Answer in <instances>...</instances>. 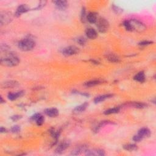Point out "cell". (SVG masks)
Segmentation results:
<instances>
[{
  "label": "cell",
  "instance_id": "1",
  "mask_svg": "<svg viewBox=\"0 0 156 156\" xmlns=\"http://www.w3.org/2000/svg\"><path fill=\"white\" fill-rule=\"evenodd\" d=\"M35 46V41L32 35H27L25 39L21 40L18 43V48L23 51H30Z\"/></svg>",
  "mask_w": 156,
  "mask_h": 156
},
{
  "label": "cell",
  "instance_id": "2",
  "mask_svg": "<svg viewBox=\"0 0 156 156\" xmlns=\"http://www.w3.org/2000/svg\"><path fill=\"white\" fill-rule=\"evenodd\" d=\"M20 62V60L18 57L12 53H9L8 55L0 59V63L3 66L6 67H15L18 65Z\"/></svg>",
  "mask_w": 156,
  "mask_h": 156
},
{
  "label": "cell",
  "instance_id": "3",
  "mask_svg": "<svg viewBox=\"0 0 156 156\" xmlns=\"http://www.w3.org/2000/svg\"><path fill=\"white\" fill-rule=\"evenodd\" d=\"M132 31L138 32H142L146 29V27L144 23L137 19H131L129 20Z\"/></svg>",
  "mask_w": 156,
  "mask_h": 156
},
{
  "label": "cell",
  "instance_id": "4",
  "mask_svg": "<svg viewBox=\"0 0 156 156\" xmlns=\"http://www.w3.org/2000/svg\"><path fill=\"white\" fill-rule=\"evenodd\" d=\"M98 30L101 33H105L107 32L109 28V23L108 21L104 18L100 17L98 18L96 23Z\"/></svg>",
  "mask_w": 156,
  "mask_h": 156
},
{
  "label": "cell",
  "instance_id": "5",
  "mask_svg": "<svg viewBox=\"0 0 156 156\" xmlns=\"http://www.w3.org/2000/svg\"><path fill=\"white\" fill-rule=\"evenodd\" d=\"M13 20V16L11 12H2L0 13V24L1 26L9 24Z\"/></svg>",
  "mask_w": 156,
  "mask_h": 156
},
{
  "label": "cell",
  "instance_id": "6",
  "mask_svg": "<svg viewBox=\"0 0 156 156\" xmlns=\"http://www.w3.org/2000/svg\"><path fill=\"white\" fill-rule=\"evenodd\" d=\"M79 49L76 46H69L63 48L62 51V53L65 56H72L79 53Z\"/></svg>",
  "mask_w": 156,
  "mask_h": 156
},
{
  "label": "cell",
  "instance_id": "7",
  "mask_svg": "<svg viewBox=\"0 0 156 156\" xmlns=\"http://www.w3.org/2000/svg\"><path fill=\"white\" fill-rule=\"evenodd\" d=\"M70 145V142L68 140H64L62 141V142L59 145V146L56 149L55 152L58 154L63 153L69 147Z\"/></svg>",
  "mask_w": 156,
  "mask_h": 156
},
{
  "label": "cell",
  "instance_id": "8",
  "mask_svg": "<svg viewBox=\"0 0 156 156\" xmlns=\"http://www.w3.org/2000/svg\"><path fill=\"white\" fill-rule=\"evenodd\" d=\"M86 155H100L104 156L105 155V151L101 149H94V150H88L85 152Z\"/></svg>",
  "mask_w": 156,
  "mask_h": 156
},
{
  "label": "cell",
  "instance_id": "9",
  "mask_svg": "<svg viewBox=\"0 0 156 156\" xmlns=\"http://www.w3.org/2000/svg\"><path fill=\"white\" fill-rule=\"evenodd\" d=\"M31 120H32V121H35L36 124L40 126L44 123L45 118L43 115H41L40 113H35V114H34L31 117Z\"/></svg>",
  "mask_w": 156,
  "mask_h": 156
},
{
  "label": "cell",
  "instance_id": "10",
  "mask_svg": "<svg viewBox=\"0 0 156 156\" xmlns=\"http://www.w3.org/2000/svg\"><path fill=\"white\" fill-rule=\"evenodd\" d=\"M19 86L18 82L16 81H7L1 84V87L3 89H12Z\"/></svg>",
  "mask_w": 156,
  "mask_h": 156
},
{
  "label": "cell",
  "instance_id": "11",
  "mask_svg": "<svg viewBox=\"0 0 156 156\" xmlns=\"http://www.w3.org/2000/svg\"><path fill=\"white\" fill-rule=\"evenodd\" d=\"M53 3L55 4L56 8L58 10L63 11L67 9L68 7V2L65 0H58V1H54Z\"/></svg>",
  "mask_w": 156,
  "mask_h": 156
},
{
  "label": "cell",
  "instance_id": "12",
  "mask_svg": "<svg viewBox=\"0 0 156 156\" xmlns=\"http://www.w3.org/2000/svg\"><path fill=\"white\" fill-rule=\"evenodd\" d=\"M87 150H88V147L86 145H81L74 148V150L72 151V152H71V155H79L83 152H85Z\"/></svg>",
  "mask_w": 156,
  "mask_h": 156
},
{
  "label": "cell",
  "instance_id": "13",
  "mask_svg": "<svg viewBox=\"0 0 156 156\" xmlns=\"http://www.w3.org/2000/svg\"><path fill=\"white\" fill-rule=\"evenodd\" d=\"M30 10V8L26 4H21L17 8V11L15 13V16L18 17L22 15V13H26Z\"/></svg>",
  "mask_w": 156,
  "mask_h": 156
},
{
  "label": "cell",
  "instance_id": "14",
  "mask_svg": "<svg viewBox=\"0 0 156 156\" xmlns=\"http://www.w3.org/2000/svg\"><path fill=\"white\" fill-rule=\"evenodd\" d=\"M25 94V91L22 90V91H19L17 92H11L8 95V98L9 100L11 101H14V100H16L17 99L22 97Z\"/></svg>",
  "mask_w": 156,
  "mask_h": 156
},
{
  "label": "cell",
  "instance_id": "15",
  "mask_svg": "<svg viewBox=\"0 0 156 156\" xmlns=\"http://www.w3.org/2000/svg\"><path fill=\"white\" fill-rule=\"evenodd\" d=\"M86 34L87 38L90 39H95L98 37V33L93 28L89 27L86 31Z\"/></svg>",
  "mask_w": 156,
  "mask_h": 156
},
{
  "label": "cell",
  "instance_id": "16",
  "mask_svg": "<svg viewBox=\"0 0 156 156\" xmlns=\"http://www.w3.org/2000/svg\"><path fill=\"white\" fill-rule=\"evenodd\" d=\"M113 96V94H105V95H100L97 97H96L94 100V103L95 104L98 103H100L101 102L104 101L106 100H108V99H110Z\"/></svg>",
  "mask_w": 156,
  "mask_h": 156
},
{
  "label": "cell",
  "instance_id": "17",
  "mask_svg": "<svg viewBox=\"0 0 156 156\" xmlns=\"http://www.w3.org/2000/svg\"><path fill=\"white\" fill-rule=\"evenodd\" d=\"M98 20V15L97 13L93 12H89L87 15V21L91 23V24H94L96 23Z\"/></svg>",
  "mask_w": 156,
  "mask_h": 156
},
{
  "label": "cell",
  "instance_id": "18",
  "mask_svg": "<svg viewBox=\"0 0 156 156\" xmlns=\"http://www.w3.org/2000/svg\"><path fill=\"white\" fill-rule=\"evenodd\" d=\"M59 110L57 109L56 108H49L45 110V114L51 118H54L58 117L59 115Z\"/></svg>",
  "mask_w": 156,
  "mask_h": 156
},
{
  "label": "cell",
  "instance_id": "19",
  "mask_svg": "<svg viewBox=\"0 0 156 156\" xmlns=\"http://www.w3.org/2000/svg\"><path fill=\"white\" fill-rule=\"evenodd\" d=\"M88 106H89V103L87 102H85L84 103L76 107L73 109V112L74 113H76V114L79 113H82L86 110V109L88 108Z\"/></svg>",
  "mask_w": 156,
  "mask_h": 156
},
{
  "label": "cell",
  "instance_id": "20",
  "mask_svg": "<svg viewBox=\"0 0 156 156\" xmlns=\"http://www.w3.org/2000/svg\"><path fill=\"white\" fill-rule=\"evenodd\" d=\"M151 131L147 127H143V128L140 129L137 133V134L143 138L149 137L151 136Z\"/></svg>",
  "mask_w": 156,
  "mask_h": 156
},
{
  "label": "cell",
  "instance_id": "21",
  "mask_svg": "<svg viewBox=\"0 0 156 156\" xmlns=\"http://www.w3.org/2000/svg\"><path fill=\"white\" fill-rule=\"evenodd\" d=\"M105 58L110 62L112 63H118L120 62L119 57L113 53H108L106 54Z\"/></svg>",
  "mask_w": 156,
  "mask_h": 156
},
{
  "label": "cell",
  "instance_id": "22",
  "mask_svg": "<svg viewBox=\"0 0 156 156\" xmlns=\"http://www.w3.org/2000/svg\"><path fill=\"white\" fill-rule=\"evenodd\" d=\"M134 79L138 82L143 83L146 80V77H145V74L143 72H140L137 74L135 75L134 77Z\"/></svg>",
  "mask_w": 156,
  "mask_h": 156
},
{
  "label": "cell",
  "instance_id": "23",
  "mask_svg": "<svg viewBox=\"0 0 156 156\" xmlns=\"http://www.w3.org/2000/svg\"><path fill=\"white\" fill-rule=\"evenodd\" d=\"M128 105L129 106H131V107H133L136 109H145L148 107V105L146 103H141V102H132V103H130Z\"/></svg>",
  "mask_w": 156,
  "mask_h": 156
},
{
  "label": "cell",
  "instance_id": "24",
  "mask_svg": "<svg viewBox=\"0 0 156 156\" xmlns=\"http://www.w3.org/2000/svg\"><path fill=\"white\" fill-rule=\"evenodd\" d=\"M103 82L100 79H95V80H91L87 81L86 82L84 83V86H86L87 87H94L97 86V85L101 84Z\"/></svg>",
  "mask_w": 156,
  "mask_h": 156
},
{
  "label": "cell",
  "instance_id": "25",
  "mask_svg": "<svg viewBox=\"0 0 156 156\" xmlns=\"http://www.w3.org/2000/svg\"><path fill=\"white\" fill-rule=\"evenodd\" d=\"M123 148L126 151L132 152L137 151L138 150V146L135 144H126L123 146Z\"/></svg>",
  "mask_w": 156,
  "mask_h": 156
},
{
  "label": "cell",
  "instance_id": "26",
  "mask_svg": "<svg viewBox=\"0 0 156 156\" xmlns=\"http://www.w3.org/2000/svg\"><path fill=\"white\" fill-rule=\"evenodd\" d=\"M120 108L119 107H115L113 108L109 109L104 112V114L106 115H109L111 114H115V113H117L119 112Z\"/></svg>",
  "mask_w": 156,
  "mask_h": 156
},
{
  "label": "cell",
  "instance_id": "27",
  "mask_svg": "<svg viewBox=\"0 0 156 156\" xmlns=\"http://www.w3.org/2000/svg\"><path fill=\"white\" fill-rule=\"evenodd\" d=\"M113 123L112 122H109V121H103V122H101L100 123L98 124V125L95 127V132H98V131L100 130V129L101 128V127H104V126L107 125V124H113Z\"/></svg>",
  "mask_w": 156,
  "mask_h": 156
},
{
  "label": "cell",
  "instance_id": "28",
  "mask_svg": "<svg viewBox=\"0 0 156 156\" xmlns=\"http://www.w3.org/2000/svg\"><path fill=\"white\" fill-rule=\"evenodd\" d=\"M81 20L82 23H86L87 21V13H86V9L84 7H82L81 13Z\"/></svg>",
  "mask_w": 156,
  "mask_h": 156
},
{
  "label": "cell",
  "instance_id": "29",
  "mask_svg": "<svg viewBox=\"0 0 156 156\" xmlns=\"http://www.w3.org/2000/svg\"><path fill=\"white\" fill-rule=\"evenodd\" d=\"M112 11H113V12L117 14V15H120V14L123 13V9L122 8H119V6H117L115 4L112 5Z\"/></svg>",
  "mask_w": 156,
  "mask_h": 156
},
{
  "label": "cell",
  "instance_id": "30",
  "mask_svg": "<svg viewBox=\"0 0 156 156\" xmlns=\"http://www.w3.org/2000/svg\"><path fill=\"white\" fill-rule=\"evenodd\" d=\"M76 42L79 45H80L81 46H84V45H86V44L87 43V39L84 37L81 36L76 39Z\"/></svg>",
  "mask_w": 156,
  "mask_h": 156
},
{
  "label": "cell",
  "instance_id": "31",
  "mask_svg": "<svg viewBox=\"0 0 156 156\" xmlns=\"http://www.w3.org/2000/svg\"><path fill=\"white\" fill-rule=\"evenodd\" d=\"M124 27H125V29L127 30V31H132V27L131 26V25L129 23V20H125L124 22H123V23Z\"/></svg>",
  "mask_w": 156,
  "mask_h": 156
},
{
  "label": "cell",
  "instance_id": "32",
  "mask_svg": "<svg viewBox=\"0 0 156 156\" xmlns=\"http://www.w3.org/2000/svg\"><path fill=\"white\" fill-rule=\"evenodd\" d=\"M152 44H153V41H150V40H144V41H140V43L138 44V45L139 46H145L152 45Z\"/></svg>",
  "mask_w": 156,
  "mask_h": 156
},
{
  "label": "cell",
  "instance_id": "33",
  "mask_svg": "<svg viewBox=\"0 0 156 156\" xmlns=\"http://www.w3.org/2000/svg\"><path fill=\"white\" fill-rule=\"evenodd\" d=\"M21 130L20 128V126L18 125H15V126H13L11 128V131L12 133L14 134H16V133H18Z\"/></svg>",
  "mask_w": 156,
  "mask_h": 156
},
{
  "label": "cell",
  "instance_id": "34",
  "mask_svg": "<svg viewBox=\"0 0 156 156\" xmlns=\"http://www.w3.org/2000/svg\"><path fill=\"white\" fill-rule=\"evenodd\" d=\"M1 52H4V53H7L10 50V47L6 44H1Z\"/></svg>",
  "mask_w": 156,
  "mask_h": 156
},
{
  "label": "cell",
  "instance_id": "35",
  "mask_svg": "<svg viewBox=\"0 0 156 156\" xmlns=\"http://www.w3.org/2000/svg\"><path fill=\"white\" fill-rule=\"evenodd\" d=\"M46 4V1H41L40 2V3L39 4V5L35 8V9H34V10H40L41 9L43 8H44Z\"/></svg>",
  "mask_w": 156,
  "mask_h": 156
},
{
  "label": "cell",
  "instance_id": "36",
  "mask_svg": "<svg viewBox=\"0 0 156 156\" xmlns=\"http://www.w3.org/2000/svg\"><path fill=\"white\" fill-rule=\"evenodd\" d=\"M22 118V116L20 115H13L11 117V119L12 120L13 122H17L19 119Z\"/></svg>",
  "mask_w": 156,
  "mask_h": 156
},
{
  "label": "cell",
  "instance_id": "37",
  "mask_svg": "<svg viewBox=\"0 0 156 156\" xmlns=\"http://www.w3.org/2000/svg\"><path fill=\"white\" fill-rule=\"evenodd\" d=\"M143 139V138L141 137H140L138 134L136 135V136H134L133 137V140L134 141H136V142H139V141H140L141 140H142Z\"/></svg>",
  "mask_w": 156,
  "mask_h": 156
},
{
  "label": "cell",
  "instance_id": "38",
  "mask_svg": "<svg viewBox=\"0 0 156 156\" xmlns=\"http://www.w3.org/2000/svg\"><path fill=\"white\" fill-rule=\"evenodd\" d=\"M73 93L74 94H79V95H81L82 96H86V97H89L90 96V95L87 93H82V92H79V91H73Z\"/></svg>",
  "mask_w": 156,
  "mask_h": 156
},
{
  "label": "cell",
  "instance_id": "39",
  "mask_svg": "<svg viewBox=\"0 0 156 156\" xmlns=\"http://www.w3.org/2000/svg\"><path fill=\"white\" fill-rule=\"evenodd\" d=\"M0 132L1 133H4V132H7V129L3 127H1V129H0Z\"/></svg>",
  "mask_w": 156,
  "mask_h": 156
},
{
  "label": "cell",
  "instance_id": "40",
  "mask_svg": "<svg viewBox=\"0 0 156 156\" xmlns=\"http://www.w3.org/2000/svg\"><path fill=\"white\" fill-rule=\"evenodd\" d=\"M0 100H1V103H4L5 102V101L3 100V98L1 96V97H0Z\"/></svg>",
  "mask_w": 156,
  "mask_h": 156
}]
</instances>
